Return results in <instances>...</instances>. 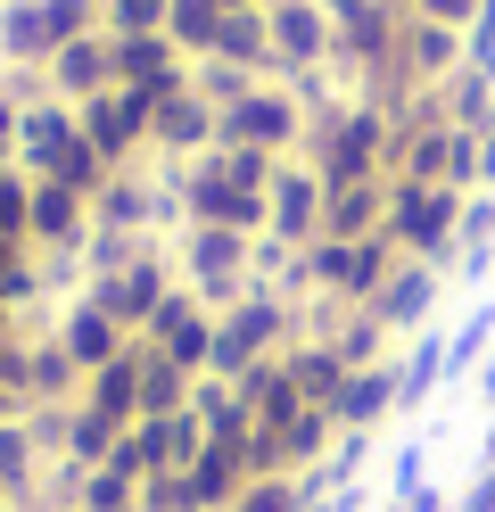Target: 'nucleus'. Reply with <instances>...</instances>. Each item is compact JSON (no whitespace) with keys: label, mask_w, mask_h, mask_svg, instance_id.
I'll return each mask as SVG.
<instances>
[{"label":"nucleus","mask_w":495,"mask_h":512,"mask_svg":"<svg viewBox=\"0 0 495 512\" xmlns=\"http://www.w3.org/2000/svg\"><path fill=\"white\" fill-rule=\"evenodd\" d=\"M306 166L322 190H347V182H380L388 174V116L372 100H339L330 116L306 124Z\"/></svg>","instance_id":"obj_1"},{"label":"nucleus","mask_w":495,"mask_h":512,"mask_svg":"<svg viewBox=\"0 0 495 512\" xmlns=\"http://www.w3.org/2000/svg\"><path fill=\"white\" fill-rule=\"evenodd\" d=\"M289 339H297V306H289L281 290H248V298H231V306L215 314V356H207V372H215V380H240V372H256V364H273Z\"/></svg>","instance_id":"obj_2"},{"label":"nucleus","mask_w":495,"mask_h":512,"mask_svg":"<svg viewBox=\"0 0 495 512\" xmlns=\"http://www.w3.org/2000/svg\"><path fill=\"white\" fill-rule=\"evenodd\" d=\"M174 273H182L190 290L223 314L231 298L264 290V281H256V232H223V223H182V240H174Z\"/></svg>","instance_id":"obj_3"},{"label":"nucleus","mask_w":495,"mask_h":512,"mask_svg":"<svg viewBox=\"0 0 495 512\" xmlns=\"http://www.w3.org/2000/svg\"><path fill=\"white\" fill-rule=\"evenodd\" d=\"M462 199H471V190H446V182H388V240H396V256L454 265V248H462Z\"/></svg>","instance_id":"obj_4"},{"label":"nucleus","mask_w":495,"mask_h":512,"mask_svg":"<svg viewBox=\"0 0 495 512\" xmlns=\"http://www.w3.org/2000/svg\"><path fill=\"white\" fill-rule=\"evenodd\" d=\"M182 83H190V75H182ZM182 83H116V91H99V100H83V108H75L83 141L108 157L116 174H124V166H141V157H149L157 100H165V91H182Z\"/></svg>","instance_id":"obj_5"},{"label":"nucleus","mask_w":495,"mask_h":512,"mask_svg":"<svg viewBox=\"0 0 495 512\" xmlns=\"http://www.w3.org/2000/svg\"><path fill=\"white\" fill-rule=\"evenodd\" d=\"M297 256H306L314 298H347V306H372L388 290V273L405 265L388 232H372V240H314V248H297Z\"/></svg>","instance_id":"obj_6"},{"label":"nucleus","mask_w":495,"mask_h":512,"mask_svg":"<svg viewBox=\"0 0 495 512\" xmlns=\"http://www.w3.org/2000/svg\"><path fill=\"white\" fill-rule=\"evenodd\" d=\"M223 124V141H240V149H273V157H306V108H297L289 100V91L281 83H256L248 91V100L240 108H231V116H215Z\"/></svg>","instance_id":"obj_7"},{"label":"nucleus","mask_w":495,"mask_h":512,"mask_svg":"<svg viewBox=\"0 0 495 512\" xmlns=\"http://www.w3.org/2000/svg\"><path fill=\"white\" fill-rule=\"evenodd\" d=\"M174 281H182V273H174V256H165V248H149V256H132L124 273H99V281H83V298H91V306H108L116 323H124L132 339H141V331H149V314L165 306V290H174Z\"/></svg>","instance_id":"obj_8"},{"label":"nucleus","mask_w":495,"mask_h":512,"mask_svg":"<svg viewBox=\"0 0 495 512\" xmlns=\"http://www.w3.org/2000/svg\"><path fill=\"white\" fill-rule=\"evenodd\" d=\"M141 339L157 347L165 364H182V372L198 380V372H207V356H215V306L198 298L190 281H174V290H165V306L149 314V331H141Z\"/></svg>","instance_id":"obj_9"},{"label":"nucleus","mask_w":495,"mask_h":512,"mask_svg":"<svg viewBox=\"0 0 495 512\" xmlns=\"http://www.w3.org/2000/svg\"><path fill=\"white\" fill-rule=\"evenodd\" d=\"M264 232L281 248H314L322 240V182H314L306 157H281L273 182H264Z\"/></svg>","instance_id":"obj_10"},{"label":"nucleus","mask_w":495,"mask_h":512,"mask_svg":"<svg viewBox=\"0 0 495 512\" xmlns=\"http://www.w3.org/2000/svg\"><path fill=\"white\" fill-rule=\"evenodd\" d=\"M215 141H223V124H215V108L198 100L190 83L157 100V124H149V157H157V166H190V157L215 149Z\"/></svg>","instance_id":"obj_11"},{"label":"nucleus","mask_w":495,"mask_h":512,"mask_svg":"<svg viewBox=\"0 0 495 512\" xmlns=\"http://www.w3.org/2000/svg\"><path fill=\"white\" fill-rule=\"evenodd\" d=\"M264 25H273V83L289 67H330V50H339L322 0H281V9H264Z\"/></svg>","instance_id":"obj_12"},{"label":"nucleus","mask_w":495,"mask_h":512,"mask_svg":"<svg viewBox=\"0 0 495 512\" xmlns=\"http://www.w3.org/2000/svg\"><path fill=\"white\" fill-rule=\"evenodd\" d=\"M438 298H446V265H421V256H405V265L388 273V290L372 298V314L388 323V339H413V331H429Z\"/></svg>","instance_id":"obj_13"},{"label":"nucleus","mask_w":495,"mask_h":512,"mask_svg":"<svg viewBox=\"0 0 495 512\" xmlns=\"http://www.w3.org/2000/svg\"><path fill=\"white\" fill-rule=\"evenodd\" d=\"M50 331H58V347L83 364V380L99 372V364H116L124 347H132V331L116 323L108 306H91V298H66V306H50Z\"/></svg>","instance_id":"obj_14"},{"label":"nucleus","mask_w":495,"mask_h":512,"mask_svg":"<svg viewBox=\"0 0 495 512\" xmlns=\"http://www.w3.org/2000/svg\"><path fill=\"white\" fill-rule=\"evenodd\" d=\"M396 356L388 364H355L347 380H339V397H330V422L339 430H363V438H380L388 422H396Z\"/></svg>","instance_id":"obj_15"},{"label":"nucleus","mask_w":495,"mask_h":512,"mask_svg":"<svg viewBox=\"0 0 495 512\" xmlns=\"http://www.w3.org/2000/svg\"><path fill=\"white\" fill-rule=\"evenodd\" d=\"M83 232H91V199H83V190H66V182H50V174H33L25 240L50 256V248H83Z\"/></svg>","instance_id":"obj_16"},{"label":"nucleus","mask_w":495,"mask_h":512,"mask_svg":"<svg viewBox=\"0 0 495 512\" xmlns=\"http://www.w3.org/2000/svg\"><path fill=\"white\" fill-rule=\"evenodd\" d=\"M50 91L66 108L99 100V91H116V42L108 34H83V42H58L50 50Z\"/></svg>","instance_id":"obj_17"},{"label":"nucleus","mask_w":495,"mask_h":512,"mask_svg":"<svg viewBox=\"0 0 495 512\" xmlns=\"http://www.w3.org/2000/svg\"><path fill=\"white\" fill-rule=\"evenodd\" d=\"M182 471H190V496H198V512H223V504H231V496H240L248 479H256L240 438H207V446H198V455H190Z\"/></svg>","instance_id":"obj_18"},{"label":"nucleus","mask_w":495,"mask_h":512,"mask_svg":"<svg viewBox=\"0 0 495 512\" xmlns=\"http://www.w3.org/2000/svg\"><path fill=\"white\" fill-rule=\"evenodd\" d=\"M83 397V364L58 347V331L42 323L25 339V405H75Z\"/></svg>","instance_id":"obj_19"},{"label":"nucleus","mask_w":495,"mask_h":512,"mask_svg":"<svg viewBox=\"0 0 495 512\" xmlns=\"http://www.w3.org/2000/svg\"><path fill=\"white\" fill-rule=\"evenodd\" d=\"M66 141H75V108H66V100H33V108L17 116V149H9V166H17V174H50Z\"/></svg>","instance_id":"obj_20"},{"label":"nucleus","mask_w":495,"mask_h":512,"mask_svg":"<svg viewBox=\"0 0 495 512\" xmlns=\"http://www.w3.org/2000/svg\"><path fill=\"white\" fill-rule=\"evenodd\" d=\"M372 232H388V174L322 190V240H372Z\"/></svg>","instance_id":"obj_21"},{"label":"nucleus","mask_w":495,"mask_h":512,"mask_svg":"<svg viewBox=\"0 0 495 512\" xmlns=\"http://www.w3.org/2000/svg\"><path fill=\"white\" fill-rule=\"evenodd\" d=\"M438 389H446V331H413L405 347H396V405L421 413Z\"/></svg>","instance_id":"obj_22"},{"label":"nucleus","mask_w":495,"mask_h":512,"mask_svg":"<svg viewBox=\"0 0 495 512\" xmlns=\"http://www.w3.org/2000/svg\"><path fill=\"white\" fill-rule=\"evenodd\" d=\"M141 364H149V347L132 339V347H124L116 364H99V372L83 380V405H99V413H116V422L132 430V422H141Z\"/></svg>","instance_id":"obj_23"},{"label":"nucleus","mask_w":495,"mask_h":512,"mask_svg":"<svg viewBox=\"0 0 495 512\" xmlns=\"http://www.w3.org/2000/svg\"><path fill=\"white\" fill-rule=\"evenodd\" d=\"M240 397H248V413H256V430H289L297 413H306V389L289 380L281 356H273V364H256V372H240Z\"/></svg>","instance_id":"obj_24"},{"label":"nucleus","mask_w":495,"mask_h":512,"mask_svg":"<svg viewBox=\"0 0 495 512\" xmlns=\"http://www.w3.org/2000/svg\"><path fill=\"white\" fill-rule=\"evenodd\" d=\"M281 364H289V380H297V389H306V405H330V397H339V380L355 372L330 339H306V331L281 347Z\"/></svg>","instance_id":"obj_25"},{"label":"nucleus","mask_w":495,"mask_h":512,"mask_svg":"<svg viewBox=\"0 0 495 512\" xmlns=\"http://www.w3.org/2000/svg\"><path fill=\"white\" fill-rule=\"evenodd\" d=\"M91 223H116V232H157V215H149V157L99 182V199H91Z\"/></svg>","instance_id":"obj_26"},{"label":"nucleus","mask_w":495,"mask_h":512,"mask_svg":"<svg viewBox=\"0 0 495 512\" xmlns=\"http://www.w3.org/2000/svg\"><path fill=\"white\" fill-rule=\"evenodd\" d=\"M438 116L454 124V133H487V124H495V75L454 67V75L438 83Z\"/></svg>","instance_id":"obj_27"},{"label":"nucleus","mask_w":495,"mask_h":512,"mask_svg":"<svg viewBox=\"0 0 495 512\" xmlns=\"http://www.w3.org/2000/svg\"><path fill=\"white\" fill-rule=\"evenodd\" d=\"M190 413H198V430H207V438H248V430H256V413H248V397H240V380H215V372H198Z\"/></svg>","instance_id":"obj_28"},{"label":"nucleus","mask_w":495,"mask_h":512,"mask_svg":"<svg viewBox=\"0 0 495 512\" xmlns=\"http://www.w3.org/2000/svg\"><path fill=\"white\" fill-rule=\"evenodd\" d=\"M0 67H50V17H42V0H9V9H0Z\"/></svg>","instance_id":"obj_29"},{"label":"nucleus","mask_w":495,"mask_h":512,"mask_svg":"<svg viewBox=\"0 0 495 512\" xmlns=\"http://www.w3.org/2000/svg\"><path fill=\"white\" fill-rule=\"evenodd\" d=\"M42 471H50V455L33 446L25 413H17V422L0 430V496H9V504H33V488H42Z\"/></svg>","instance_id":"obj_30"},{"label":"nucleus","mask_w":495,"mask_h":512,"mask_svg":"<svg viewBox=\"0 0 495 512\" xmlns=\"http://www.w3.org/2000/svg\"><path fill=\"white\" fill-rule=\"evenodd\" d=\"M495 356V306H471L462 323L446 331V389H462V380H479V364Z\"/></svg>","instance_id":"obj_31"},{"label":"nucleus","mask_w":495,"mask_h":512,"mask_svg":"<svg viewBox=\"0 0 495 512\" xmlns=\"http://www.w3.org/2000/svg\"><path fill=\"white\" fill-rule=\"evenodd\" d=\"M116 446H124V422L75 397V413H66V463H108Z\"/></svg>","instance_id":"obj_32"},{"label":"nucleus","mask_w":495,"mask_h":512,"mask_svg":"<svg viewBox=\"0 0 495 512\" xmlns=\"http://www.w3.org/2000/svg\"><path fill=\"white\" fill-rule=\"evenodd\" d=\"M223 17H231V9H215V0H174L165 34H174V50L198 67V58H215V42H223Z\"/></svg>","instance_id":"obj_33"},{"label":"nucleus","mask_w":495,"mask_h":512,"mask_svg":"<svg viewBox=\"0 0 495 512\" xmlns=\"http://www.w3.org/2000/svg\"><path fill=\"white\" fill-rule=\"evenodd\" d=\"M330 446H339V422H330V405H306V413L281 430V471H314Z\"/></svg>","instance_id":"obj_34"},{"label":"nucleus","mask_w":495,"mask_h":512,"mask_svg":"<svg viewBox=\"0 0 495 512\" xmlns=\"http://www.w3.org/2000/svg\"><path fill=\"white\" fill-rule=\"evenodd\" d=\"M149 248H157L149 232H116V223H91V232H83V248H75V256H83V273L99 281V273H124L132 256H149Z\"/></svg>","instance_id":"obj_35"},{"label":"nucleus","mask_w":495,"mask_h":512,"mask_svg":"<svg viewBox=\"0 0 495 512\" xmlns=\"http://www.w3.org/2000/svg\"><path fill=\"white\" fill-rule=\"evenodd\" d=\"M256 83H264V75L231 67V58H198V67H190V91H198V100H207L215 116H231V108H240V100H248Z\"/></svg>","instance_id":"obj_36"},{"label":"nucleus","mask_w":495,"mask_h":512,"mask_svg":"<svg viewBox=\"0 0 495 512\" xmlns=\"http://www.w3.org/2000/svg\"><path fill=\"white\" fill-rule=\"evenodd\" d=\"M141 347H149V339H141ZM190 389H198V380H190L182 364H165L157 347H149V364H141V422H149V413H182Z\"/></svg>","instance_id":"obj_37"},{"label":"nucleus","mask_w":495,"mask_h":512,"mask_svg":"<svg viewBox=\"0 0 495 512\" xmlns=\"http://www.w3.org/2000/svg\"><path fill=\"white\" fill-rule=\"evenodd\" d=\"M174 0H99V34L108 42H132V34H165Z\"/></svg>","instance_id":"obj_38"},{"label":"nucleus","mask_w":495,"mask_h":512,"mask_svg":"<svg viewBox=\"0 0 495 512\" xmlns=\"http://www.w3.org/2000/svg\"><path fill=\"white\" fill-rule=\"evenodd\" d=\"M223 512H306V488H297V471H273V479H248Z\"/></svg>","instance_id":"obj_39"},{"label":"nucleus","mask_w":495,"mask_h":512,"mask_svg":"<svg viewBox=\"0 0 495 512\" xmlns=\"http://www.w3.org/2000/svg\"><path fill=\"white\" fill-rule=\"evenodd\" d=\"M132 446H141L149 471H182V446H174V413H149V422H132Z\"/></svg>","instance_id":"obj_40"},{"label":"nucleus","mask_w":495,"mask_h":512,"mask_svg":"<svg viewBox=\"0 0 495 512\" xmlns=\"http://www.w3.org/2000/svg\"><path fill=\"white\" fill-rule=\"evenodd\" d=\"M42 17H50V50L99 34V0H42Z\"/></svg>","instance_id":"obj_41"},{"label":"nucleus","mask_w":495,"mask_h":512,"mask_svg":"<svg viewBox=\"0 0 495 512\" xmlns=\"http://www.w3.org/2000/svg\"><path fill=\"white\" fill-rule=\"evenodd\" d=\"M215 157H223V174L240 182V190H264V182H273V166H281L273 149H240V141H215Z\"/></svg>","instance_id":"obj_42"},{"label":"nucleus","mask_w":495,"mask_h":512,"mask_svg":"<svg viewBox=\"0 0 495 512\" xmlns=\"http://www.w3.org/2000/svg\"><path fill=\"white\" fill-rule=\"evenodd\" d=\"M141 512H198L190 471H149V479H141Z\"/></svg>","instance_id":"obj_43"},{"label":"nucleus","mask_w":495,"mask_h":512,"mask_svg":"<svg viewBox=\"0 0 495 512\" xmlns=\"http://www.w3.org/2000/svg\"><path fill=\"white\" fill-rule=\"evenodd\" d=\"M25 323H17V314H0V389H17L25 397Z\"/></svg>","instance_id":"obj_44"},{"label":"nucleus","mask_w":495,"mask_h":512,"mask_svg":"<svg viewBox=\"0 0 495 512\" xmlns=\"http://www.w3.org/2000/svg\"><path fill=\"white\" fill-rule=\"evenodd\" d=\"M429 488V479H421V446H396V455H388V504H413Z\"/></svg>","instance_id":"obj_45"},{"label":"nucleus","mask_w":495,"mask_h":512,"mask_svg":"<svg viewBox=\"0 0 495 512\" xmlns=\"http://www.w3.org/2000/svg\"><path fill=\"white\" fill-rule=\"evenodd\" d=\"M405 9H413V17H429V25H454V34H471L487 0H405Z\"/></svg>","instance_id":"obj_46"},{"label":"nucleus","mask_w":495,"mask_h":512,"mask_svg":"<svg viewBox=\"0 0 495 512\" xmlns=\"http://www.w3.org/2000/svg\"><path fill=\"white\" fill-rule=\"evenodd\" d=\"M462 67H479V75H495V0L479 9V25L462 34Z\"/></svg>","instance_id":"obj_47"},{"label":"nucleus","mask_w":495,"mask_h":512,"mask_svg":"<svg viewBox=\"0 0 495 512\" xmlns=\"http://www.w3.org/2000/svg\"><path fill=\"white\" fill-rule=\"evenodd\" d=\"M454 512H495V463H479L471 479H462V496H454Z\"/></svg>","instance_id":"obj_48"},{"label":"nucleus","mask_w":495,"mask_h":512,"mask_svg":"<svg viewBox=\"0 0 495 512\" xmlns=\"http://www.w3.org/2000/svg\"><path fill=\"white\" fill-rule=\"evenodd\" d=\"M454 273H462V281H487V273H495V240H462V248H454Z\"/></svg>","instance_id":"obj_49"},{"label":"nucleus","mask_w":495,"mask_h":512,"mask_svg":"<svg viewBox=\"0 0 495 512\" xmlns=\"http://www.w3.org/2000/svg\"><path fill=\"white\" fill-rule=\"evenodd\" d=\"M479 190H495V124L479 133Z\"/></svg>","instance_id":"obj_50"},{"label":"nucleus","mask_w":495,"mask_h":512,"mask_svg":"<svg viewBox=\"0 0 495 512\" xmlns=\"http://www.w3.org/2000/svg\"><path fill=\"white\" fill-rule=\"evenodd\" d=\"M17 413H25V397H17V389H0V430H9Z\"/></svg>","instance_id":"obj_51"},{"label":"nucleus","mask_w":495,"mask_h":512,"mask_svg":"<svg viewBox=\"0 0 495 512\" xmlns=\"http://www.w3.org/2000/svg\"><path fill=\"white\" fill-rule=\"evenodd\" d=\"M479 397H487V413H495V356L479 364Z\"/></svg>","instance_id":"obj_52"},{"label":"nucleus","mask_w":495,"mask_h":512,"mask_svg":"<svg viewBox=\"0 0 495 512\" xmlns=\"http://www.w3.org/2000/svg\"><path fill=\"white\" fill-rule=\"evenodd\" d=\"M215 9H264V0H215Z\"/></svg>","instance_id":"obj_53"},{"label":"nucleus","mask_w":495,"mask_h":512,"mask_svg":"<svg viewBox=\"0 0 495 512\" xmlns=\"http://www.w3.org/2000/svg\"><path fill=\"white\" fill-rule=\"evenodd\" d=\"M479 463H495V422H487V455H479Z\"/></svg>","instance_id":"obj_54"},{"label":"nucleus","mask_w":495,"mask_h":512,"mask_svg":"<svg viewBox=\"0 0 495 512\" xmlns=\"http://www.w3.org/2000/svg\"><path fill=\"white\" fill-rule=\"evenodd\" d=\"M108 512H141V496H132V504H108Z\"/></svg>","instance_id":"obj_55"},{"label":"nucleus","mask_w":495,"mask_h":512,"mask_svg":"<svg viewBox=\"0 0 495 512\" xmlns=\"http://www.w3.org/2000/svg\"><path fill=\"white\" fill-rule=\"evenodd\" d=\"M0 166H9V157H0Z\"/></svg>","instance_id":"obj_56"},{"label":"nucleus","mask_w":495,"mask_h":512,"mask_svg":"<svg viewBox=\"0 0 495 512\" xmlns=\"http://www.w3.org/2000/svg\"><path fill=\"white\" fill-rule=\"evenodd\" d=\"M0 9H9V0H0Z\"/></svg>","instance_id":"obj_57"}]
</instances>
